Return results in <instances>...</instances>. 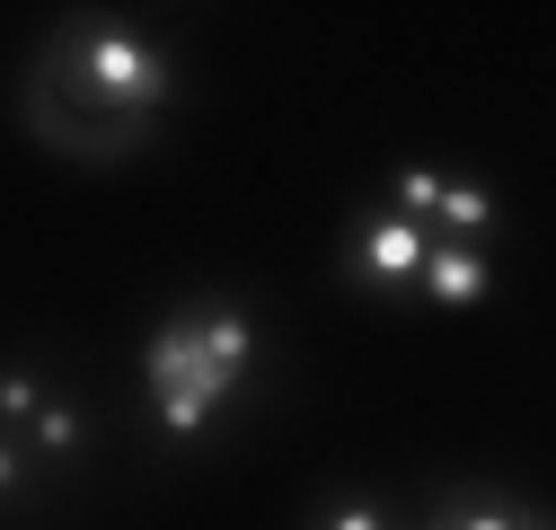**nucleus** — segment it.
Segmentation results:
<instances>
[{
  "mask_svg": "<svg viewBox=\"0 0 556 530\" xmlns=\"http://www.w3.org/2000/svg\"><path fill=\"white\" fill-rule=\"evenodd\" d=\"M36 98H80V106H106V124L124 142H142V124L168 106V53L151 36H132L115 18H89V27H62L45 45V72H36Z\"/></svg>",
  "mask_w": 556,
  "mask_h": 530,
  "instance_id": "f257e3e1",
  "label": "nucleus"
},
{
  "mask_svg": "<svg viewBox=\"0 0 556 530\" xmlns=\"http://www.w3.org/2000/svg\"><path fill=\"white\" fill-rule=\"evenodd\" d=\"M248 363H256V327L248 310H186L168 318L160 337L142 345V371H151V398H194V407H222V398L248 389Z\"/></svg>",
  "mask_w": 556,
  "mask_h": 530,
  "instance_id": "f03ea898",
  "label": "nucleus"
},
{
  "mask_svg": "<svg viewBox=\"0 0 556 530\" xmlns=\"http://www.w3.org/2000/svg\"><path fill=\"white\" fill-rule=\"evenodd\" d=\"M425 248H433V230H415L406 213H363V222H354V248H344V275L389 283V292H415Z\"/></svg>",
  "mask_w": 556,
  "mask_h": 530,
  "instance_id": "7ed1b4c3",
  "label": "nucleus"
},
{
  "mask_svg": "<svg viewBox=\"0 0 556 530\" xmlns=\"http://www.w3.org/2000/svg\"><path fill=\"white\" fill-rule=\"evenodd\" d=\"M415 292L442 301V310L485 301V256H477L468 239H433V248H425V265H415Z\"/></svg>",
  "mask_w": 556,
  "mask_h": 530,
  "instance_id": "20e7f679",
  "label": "nucleus"
},
{
  "mask_svg": "<svg viewBox=\"0 0 556 530\" xmlns=\"http://www.w3.org/2000/svg\"><path fill=\"white\" fill-rule=\"evenodd\" d=\"M495 230V194L485 186H459V177H442V204H433V239H485Z\"/></svg>",
  "mask_w": 556,
  "mask_h": 530,
  "instance_id": "39448f33",
  "label": "nucleus"
},
{
  "mask_svg": "<svg viewBox=\"0 0 556 530\" xmlns=\"http://www.w3.org/2000/svg\"><path fill=\"white\" fill-rule=\"evenodd\" d=\"M27 442H36L45 459H72V451L89 442V425H80V407H36V416H27Z\"/></svg>",
  "mask_w": 556,
  "mask_h": 530,
  "instance_id": "423d86ee",
  "label": "nucleus"
},
{
  "mask_svg": "<svg viewBox=\"0 0 556 530\" xmlns=\"http://www.w3.org/2000/svg\"><path fill=\"white\" fill-rule=\"evenodd\" d=\"M433 204H442V168H397V213L415 230H433Z\"/></svg>",
  "mask_w": 556,
  "mask_h": 530,
  "instance_id": "0eeeda50",
  "label": "nucleus"
},
{
  "mask_svg": "<svg viewBox=\"0 0 556 530\" xmlns=\"http://www.w3.org/2000/svg\"><path fill=\"white\" fill-rule=\"evenodd\" d=\"M442 530H539V521H530V513H513V504H495V495H468Z\"/></svg>",
  "mask_w": 556,
  "mask_h": 530,
  "instance_id": "6e6552de",
  "label": "nucleus"
},
{
  "mask_svg": "<svg viewBox=\"0 0 556 530\" xmlns=\"http://www.w3.org/2000/svg\"><path fill=\"white\" fill-rule=\"evenodd\" d=\"M45 407V398H36V371H0V425H27Z\"/></svg>",
  "mask_w": 556,
  "mask_h": 530,
  "instance_id": "1a4fd4ad",
  "label": "nucleus"
},
{
  "mask_svg": "<svg viewBox=\"0 0 556 530\" xmlns=\"http://www.w3.org/2000/svg\"><path fill=\"white\" fill-rule=\"evenodd\" d=\"M318 530H389V513L354 495V504H327V521H318Z\"/></svg>",
  "mask_w": 556,
  "mask_h": 530,
  "instance_id": "9d476101",
  "label": "nucleus"
},
{
  "mask_svg": "<svg viewBox=\"0 0 556 530\" xmlns=\"http://www.w3.org/2000/svg\"><path fill=\"white\" fill-rule=\"evenodd\" d=\"M27 487V451H18V433H0V495H18Z\"/></svg>",
  "mask_w": 556,
  "mask_h": 530,
  "instance_id": "9b49d317",
  "label": "nucleus"
}]
</instances>
